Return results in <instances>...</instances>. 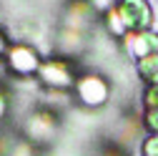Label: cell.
Returning <instances> with one entry per match:
<instances>
[{
  "mask_svg": "<svg viewBox=\"0 0 158 156\" xmlns=\"http://www.w3.org/2000/svg\"><path fill=\"white\" fill-rule=\"evenodd\" d=\"M5 113H8V93H5L3 86H0V121L5 119Z\"/></svg>",
  "mask_w": 158,
  "mask_h": 156,
  "instance_id": "obj_15",
  "label": "cell"
},
{
  "mask_svg": "<svg viewBox=\"0 0 158 156\" xmlns=\"http://www.w3.org/2000/svg\"><path fill=\"white\" fill-rule=\"evenodd\" d=\"M40 53H38L30 43H13L10 50L5 53V68L18 76V78H28L35 76L38 68H40Z\"/></svg>",
  "mask_w": 158,
  "mask_h": 156,
  "instance_id": "obj_2",
  "label": "cell"
},
{
  "mask_svg": "<svg viewBox=\"0 0 158 156\" xmlns=\"http://www.w3.org/2000/svg\"><path fill=\"white\" fill-rule=\"evenodd\" d=\"M85 3L93 8V10H101V13H108V10H113L115 5V0H85Z\"/></svg>",
  "mask_w": 158,
  "mask_h": 156,
  "instance_id": "obj_13",
  "label": "cell"
},
{
  "mask_svg": "<svg viewBox=\"0 0 158 156\" xmlns=\"http://www.w3.org/2000/svg\"><path fill=\"white\" fill-rule=\"evenodd\" d=\"M146 126L153 133H158V108H148L146 111Z\"/></svg>",
  "mask_w": 158,
  "mask_h": 156,
  "instance_id": "obj_14",
  "label": "cell"
},
{
  "mask_svg": "<svg viewBox=\"0 0 158 156\" xmlns=\"http://www.w3.org/2000/svg\"><path fill=\"white\" fill-rule=\"evenodd\" d=\"M143 103H146V111H148V108H158V83L146 88V93H143Z\"/></svg>",
  "mask_w": 158,
  "mask_h": 156,
  "instance_id": "obj_11",
  "label": "cell"
},
{
  "mask_svg": "<svg viewBox=\"0 0 158 156\" xmlns=\"http://www.w3.org/2000/svg\"><path fill=\"white\" fill-rule=\"evenodd\" d=\"M143 156H158V133H151L143 141Z\"/></svg>",
  "mask_w": 158,
  "mask_h": 156,
  "instance_id": "obj_12",
  "label": "cell"
},
{
  "mask_svg": "<svg viewBox=\"0 0 158 156\" xmlns=\"http://www.w3.org/2000/svg\"><path fill=\"white\" fill-rule=\"evenodd\" d=\"M58 131V119L50 108H38L25 119V139L30 144H48Z\"/></svg>",
  "mask_w": 158,
  "mask_h": 156,
  "instance_id": "obj_4",
  "label": "cell"
},
{
  "mask_svg": "<svg viewBox=\"0 0 158 156\" xmlns=\"http://www.w3.org/2000/svg\"><path fill=\"white\" fill-rule=\"evenodd\" d=\"M60 50L63 53H75V50H81L83 48V33L81 30H70V28H63L60 33Z\"/></svg>",
  "mask_w": 158,
  "mask_h": 156,
  "instance_id": "obj_8",
  "label": "cell"
},
{
  "mask_svg": "<svg viewBox=\"0 0 158 156\" xmlns=\"http://www.w3.org/2000/svg\"><path fill=\"white\" fill-rule=\"evenodd\" d=\"M38 81H40L48 91H68L75 86V71L68 61L60 58H48L38 68Z\"/></svg>",
  "mask_w": 158,
  "mask_h": 156,
  "instance_id": "obj_1",
  "label": "cell"
},
{
  "mask_svg": "<svg viewBox=\"0 0 158 156\" xmlns=\"http://www.w3.org/2000/svg\"><path fill=\"white\" fill-rule=\"evenodd\" d=\"M135 68H138V76H141L148 86L158 83V53L146 55V58H138V66Z\"/></svg>",
  "mask_w": 158,
  "mask_h": 156,
  "instance_id": "obj_7",
  "label": "cell"
},
{
  "mask_svg": "<svg viewBox=\"0 0 158 156\" xmlns=\"http://www.w3.org/2000/svg\"><path fill=\"white\" fill-rule=\"evenodd\" d=\"M10 50V41H8V35H5V30L0 28V58H5V53Z\"/></svg>",
  "mask_w": 158,
  "mask_h": 156,
  "instance_id": "obj_16",
  "label": "cell"
},
{
  "mask_svg": "<svg viewBox=\"0 0 158 156\" xmlns=\"http://www.w3.org/2000/svg\"><path fill=\"white\" fill-rule=\"evenodd\" d=\"M106 25H108V33H113V35H126L128 33L126 25H123L121 13H118V8H113V10L106 13Z\"/></svg>",
  "mask_w": 158,
  "mask_h": 156,
  "instance_id": "obj_9",
  "label": "cell"
},
{
  "mask_svg": "<svg viewBox=\"0 0 158 156\" xmlns=\"http://www.w3.org/2000/svg\"><path fill=\"white\" fill-rule=\"evenodd\" d=\"M118 13L123 18L126 30H148L153 23V8L148 5V0H121Z\"/></svg>",
  "mask_w": 158,
  "mask_h": 156,
  "instance_id": "obj_5",
  "label": "cell"
},
{
  "mask_svg": "<svg viewBox=\"0 0 158 156\" xmlns=\"http://www.w3.org/2000/svg\"><path fill=\"white\" fill-rule=\"evenodd\" d=\"M75 96H78V101H81L83 106L98 108V106H103V103L108 101L110 88H108V83L103 81L101 76L85 73V76H81V78H75Z\"/></svg>",
  "mask_w": 158,
  "mask_h": 156,
  "instance_id": "obj_3",
  "label": "cell"
},
{
  "mask_svg": "<svg viewBox=\"0 0 158 156\" xmlns=\"http://www.w3.org/2000/svg\"><path fill=\"white\" fill-rule=\"evenodd\" d=\"M123 46L128 50V55L133 58H146L158 53V33L156 30H128L123 35Z\"/></svg>",
  "mask_w": 158,
  "mask_h": 156,
  "instance_id": "obj_6",
  "label": "cell"
},
{
  "mask_svg": "<svg viewBox=\"0 0 158 156\" xmlns=\"http://www.w3.org/2000/svg\"><path fill=\"white\" fill-rule=\"evenodd\" d=\"M8 156H35V144H30L28 139L25 141H18L15 146H10Z\"/></svg>",
  "mask_w": 158,
  "mask_h": 156,
  "instance_id": "obj_10",
  "label": "cell"
}]
</instances>
